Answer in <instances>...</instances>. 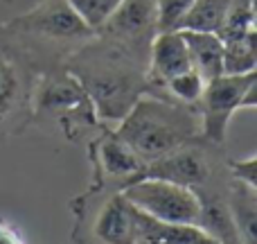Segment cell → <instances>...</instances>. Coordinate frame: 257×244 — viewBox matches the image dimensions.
Returning <instances> with one entry per match:
<instances>
[{"instance_id": "cell-1", "label": "cell", "mask_w": 257, "mask_h": 244, "mask_svg": "<svg viewBox=\"0 0 257 244\" xmlns=\"http://www.w3.org/2000/svg\"><path fill=\"white\" fill-rule=\"evenodd\" d=\"M63 68L81 84L99 122L106 127H115L151 91L147 68L97 34L81 45Z\"/></svg>"}, {"instance_id": "cell-2", "label": "cell", "mask_w": 257, "mask_h": 244, "mask_svg": "<svg viewBox=\"0 0 257 244\" xmlns=\"http://www.w3.org/2000/svg\"><path fill=\"white\" fill-rule=\"evenodd\" d=\"M5 30L39 75L66 66L68 59L95 36L93 27L66 0H41L5 23Z\"/></svg>"}, {"instance_id": "cell-3", "label": "cell", "mask_w": 257, "mask_h": 244, "mask_svg": "<svg viewBox=\"0 0 257 244\" xmlns=\"http://www.w3.org/2000/svg\"><path fill=\"white\" fill-rule=\"evenodd\" d=\"M113 131L147 165L174 147L201 136V118L196 107H185L156 95H142L113 127Z\"/></svg>"}, {"instance_id": "cell-4", "label": "cell", "mask_w": 257, "mask_h": 244, "mask_svg": "<svg viewBox=\"0 0 257 244\" xmlns=\"http://www.w3.org/2000/svg\"><path fill=\"white\" fill-rule=\"evenodd\" d=\"M32 124L59 133L68 142H88L106 127L99 122L81 84L63 66L41 72L36 79Z\"/></svg>"}, {"instance_id": "cell-5", "label": "cell", "mask_w": 257, "mask_h": 244, "mask_svg": "<svg viewBox=\"0 0 257 244\" xmlns=\"http://www.w3.org/2000/svg\"><path fill=\"white\" fill-rule=\"evenodd\" d=\"M140 179H163V181L190 188L192 192L226 188L230 183L228 156L223 145L196 136L174 147L160 158L147 163Z\"/></svg>"}, {"instance_id": "cell-6", "label": "cell", "mask_w": 257, "mask_h": 244, "mask_svg": "<svg viewBox=\"0 0 257 244\" xmlns=\"http://www.w3.org/2000/svg\"><path fill=\"white\" fill-rule=\"evenodd\" d=\"M75 215L72 240L77 244H140L136 231V208L122 190L90 188L70 201Z\"/></svg>"}, {"instance_id": "cell-7", "label": "cell", "mask_w": 257, "mask_h": 244, "mask_svg": "<svg viewBox=\"0 0 257 244\" xmlns=\"http://www.w3.org/2000/svg\"><path fill=\"white\" fill-rule=\"evenodd\" d=\"M39 72L0 25V140L32 127V100Z\"/></svg>"}, {"instance_id": "cell-8", "label": "cell", "mask_w": 257, "mask_h": 244, "mask_svg": "<svg viewBox=\"0 0 257 244\" xmlns=\"http://www.w3.org/2000/svg\"><path fill=\"white\" fill-rule=\"evenodd\" d=\"M257 107V70L246 75H219L205 82L199 104L201 136L223 145L228 127L237 111H253Z\"/></svg>"}, {"instance_id": "cell-9", "label": "cell", "mask_w": 257, "mask_h": 244, "mask_svg": "<svg viewBox=\"0 0 257 244\" xmlns=\"http://www.w3.org/2000/svg\"><path fill=\"white\" fill-rule=\"evenodd\" d=\"M158 32L156 0H122L106 16V21L95 30V34L147 68L151 43Z\"/></svg>"}, {"instance_id": "cell-10", "label": "cell", "mask_w": 257, "mask_h": 244, "mask_svg": "<svg viewBox=\"0 0 257 244\" xmlns=\"http://www.w3.org/2000/svg\"><path fill=\"white\" fill-rule=\"evenodd\" d=\"M122 195L140 213L169 224H192L199 219V197L190 188L163 181V179H138L122 188Z\"/></svg>"}, {"instance_id": "cell-11", "label": "cell", "mask_w": 257, "mask_h": 244, "mask_svg": "<svg viewBox=\"0 0 257 244\" xmlns=\"http://www.w3.org/2000/svg\"><path fill=\"white\" fill-rule=\"evenodd\" d=\"M86 149L93 170L90 188L122 190L142 177L145 163L122 138H117L113 127H104L97 136L90 138L86 142Z\"/></svg>"}, {"instance_id": "cell-12", "label": "cell", "mask_w": 257, "mask_h": 244, "mask_svg": "<svg viewBox=\"0 0 257 244\" xmlns=\"http://www.w3.org/2000/svg\"><path fill=\"white\" fill-rule=\"evenodd\" d=\"M190 66L187 57V45L181 30H165L158 32L149 50V61H147V77H149L151 91L149 95H156L158 89L167 79H172L178 72H185Z\"/></svg>"}, {"instance_id": "cell-13", "label": "cell", "mask_w": 257, "mask_h": 244, "mask_svg": "<svg viewBox=\"0 0 257 244\" xmlns=\"http://www.w3.org/2000/svg\"><path fill=\"white\" fill-rule=\"evenodd\" d=\"M226 195H228V186L196 192V197H199L196 226L221 244H241L239 233H237L235 222H232L230 208H228Z\"/></svg>"}, {"instance_id": "cell-14", "label": "cell", "mask_w": 257, "mask_h": 244, "mask_svg": "<svg viewBox=\"0 0 257 244\" xmlns=\"http://www.w3.org/2000/svg\"><path fill=\"white\" fill-rule=\"evenodd\" d=\"M187 45L190 66L205 82L223 75V41L214 32H190L181 30Z\"/></svg>"}, {"instance_id": "cell-15", "label": "cell", "mask_w": 257, "mask_h": 244, "mask_svg": "<svg viewBox=\"0 0 257 244\" xmlns=\"http://www.w3.org/2000/svg\"><path fill=\"white\" fill-rule=\"evenodd\" d=\"M226 201L241 244H257V188L230 179Z\"/></svg>"}, {"instance_id": "cell-16", "label": "cell", "mask_w": 257, "mask_h": 244, "mask_svg": "<svg viewBox=\"0 0 257 244\" xmlns=\"http://www.w3.org/2000/svg\"><path fill=\"white\" fill-rule=\"evenodd\" d=\"M228 5L230 0H194L178 23V30L214 32L217 34L228 12Z\"/></svg>"}, {"instance_id": "cell-17", "label": "cell", "mask_w": 257, "mask_h": 244, "mask_svg": "<svg viewBox=\"0 0 257 244\" xmlns=\"http://www.w3.org/2000/svg\"><path fill=\"white\" fill-rule=\"evenodd\" d=\"M257 68V32L223 41V75H246Z\"/></svg>"}, {"instance_id": "cell-18", "label": "cell", "mask_w": 257, "mask_h": 244, "mask_svg": "<svg viewBox=\"0 0 257 244\" xmlns=\"http://www.w3.org/2000/svg\"><path fill=\"white\" fill-rule=\"evenodd\" d=\"M203 89H205V79L194 68H187L185 72H178L172 79L165 82L158 89L156 98L172 100V102L185 104V107H196L201 95H203Z\"/></svg>"}, {"instance_id": "cell-19", "label": "cell", "mask_w": 257, "mask_h": 244, "mask_svg": "<svg viewBox=\"0 0 257 244\" xmlns=\"http://www.w3.org/2000/svg\"><path fill=\"white\" fill-rule=\"evenodd\" d=\"M255 23H257L255 0H230L217 36L221 41L241 39V36L250 34V32H257Z\"/></svg>"}, {"instance_id": "cell-20", "label": "cell", "mask_w": 257, "mask_h": 244, "mask_svg": "<svg viewBox=\"0 0 257 244\" xmlns=\"http://www.w3.org/2000/svg\"><path fill=\"white\" fill-rule=\"evenodd\" d=\"M93 30H97L106 16L122 3V0H66Z\"/></svg>"}, {"instance_id": "cell-21", "label": "cell", "mask_w": 257, "mask_h": 244, "mask_svg": "<svg viewBox=\"0 0 257 244\" xmlns=\"http://www.w3.org/2000/svg\"><path fill=\"white\" fill-rule=\"evenodd\" d=\"M194 0H156V9H158V27L160 32L165 30H178V23L190 9Z\"/></svg>"}, {"instance_id": "cell-22", "label": "cell", "mask_w": 257, "mask_h": 244, "mask_svg": "<svg viewBox=\"0 0 257 244\" xmlns=\"http://www.w3.org/2000/svg\"><path fill=\"white\" fill-rule=\"evenodd\" d=\"M228 174L235 181H241L250 188H257V156L250 154L239 160L228 158Z\"/></svg>"}, {"instance_id": "cell-23", "label": "cell", "mask_w": 257, "mask_h": 244, "mask_svg": "<svg viewBox=\"0 0 257 244\" xmlns=\"http://www.w3.org/2000/svg\"><path fill=\"white\" fill-rule=\"evenodd\" d=\"M0 244H25L23 235L16 231V226L3 217H0Z\"/></svg>"}]
</instances>
